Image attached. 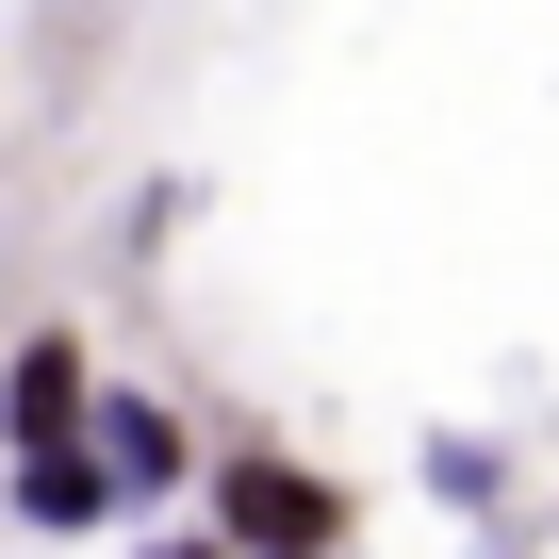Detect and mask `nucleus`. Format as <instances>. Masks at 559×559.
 I'll return each mask as SVG.
<instances>
[{
	"label": "nucleus",
	"instance_id": "nucleus-4",
	"mask_svg": "<svg viewBox=\"0 0 559 559\" xmlns=\"http://www.w3.org/2000/svg\"><path fill=\"white\" fill-rule=\"evenodd\" d=\"M83 395H99V346L50 313V330H17V346H0V461H17V444H67L83 428Z\"/></svg>",
	"mask_w": 559,
	"mask_h": 559
},
{
	"label": "nucleus",
	"instance_id": "nucleus-6",
	"mask_svg": "<svg viewBox=\"0 0 559 559\" xmlns=\"http://www.w3.org/2000/svg\"><path fill=\"white\" fill-rule=\"evenodd\" d=\"M116 543H132V559H230V543H214V526H181V510H148V526H116Z\"/></svg>",
	"mask_w": 559,
	"mask_h": 559
},
{
	"label": "nucleus",
	"instance_id": "nucleus-2",
	"mask_svg": "<svg viewBox=\"0 0 559 559\" xmlns=\"http://www.w3.org/2000/svg\"><path fill=\"white\" fill-rule=\"evenodd\" d=\"M83 444H99V477L132 493V526L198 493V412H181L165 379H116V362H99V395H83Z\"/></svg>",
	"mask_w": 559,
	"mask_h": 559
},
{
	"label": "nucleus",
	"instance_id": "nucleus-5",
	"mask_svg": "<svg viewBox=\"0 0 559 559\" xmlns=\"http://www.w3.org/2000/svg\"><path fill=\"white\" fill-rule=\"evenodd\" d=\"M428 493H444V510H493V493H510V461H493L477 428H428Z\"/></svg>",
	"mask_w": 559,
	"mask_h": 559
},
{
	"label": "nucleus",
	"instance_id": "nucleus-1",
	"mask_svg": "<svg viewBox=\"0 0 559 559\" xmlns=\"http://www.w3.org/2000/svg\"><path fill=\"white\" fill-rule=\"evenodd\" d=\"M198 526L230 543V559H346L362 543V493L330 477V461H297V444H198Z\"/></svg>",
	"mask_w": 559,
	"mask_h": 559
},
{
	"label": "nucleus",
	"instance_id": "nucleus-3",
	"mask_svg": "<svg viewBox=\"0 0 559 559\" xmlns=\"http://www.w3.org/2000/svg\"><path fill=\"white\" fill-rule=\"evenodd\" d=\"M0 510H17V543H116V526H132V493L99 477V444H83V428L0 461Z\"/></svg>",
	"mask_w": 559,
	"mask_h": 559
}]
</instances>
